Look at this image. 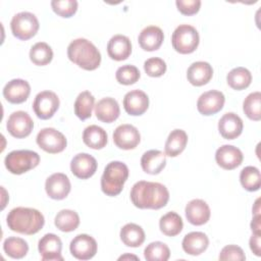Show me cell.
<instances>
[{"label":"cell","instance_id":"6da1fadb","mask_svg":"<svg viewBox=\"0 0 261 261\" xmlns=\"http://www.w3.org/2000/svg\"><path fill=\"white\" fill-rule=\"evenodd\" d=\"M130 200L140 209H160L169 200V192L160 182L140 180L130 190Z\"/></svg>","mask_w":261,"mask_h":261},{"label":"cell","instance_id":"7a4b0ae2","mask_svg":"<svg viewBox=\"0 0 261 261\" xmlns=\"http://www.w3.org/2000/svg\"><path fill=\"white\" fill-rule=\"evenodd\" d=\"M6 222L12 231L31 236L42 229L45 223V218L37 209L16 207L10 210L6 217Z\"/></svg>","mask_w":261,"mask_h":261},{"label":"cell","instance_id":"3957f363","mask_svg":"<svg viewBox=\"0 0 261 261\" xmlns=\"http://www.w3.org/2000/svg\"><path fill=\"white\" fill-rule=\"evenodd\" d=\"M69 60L85 70H95L101 63V54L96 46L87 39L79 38L67 47Z\"/></svg>","mask_w":261,"mask_h":261},{"label":"cell","instance_id":"277c9868","mask_svg":"<svg viewBox=\"0 0 261 261\" xmlns=\"http://www.w3.org/2000/svg\"><path fill=\"white\" fill-rule=\"evenodd\" d=\"M128 177L127 166L120 161L109 162L101 176V190L110 197L117 196L121 193L123 185Z\"/></svg>","mask_w":261,"mask_h":261},{"label":"cell","instance_id":"5b68a950","mask_svg":"<svg viewBox=\"0 0 261 261\" xmlns=\"http://www.w3.org/2000/svg\"><path fill=\"white\" fill-rule=\"evenodd\" d=\"M5 167L13 174H22L40 163V156L31 150H14L8 153L4 160Z\"/></svg>","mask_w":261,"mask_h":261},{"label":"cell","instance_id":"8992f818","mask_svg":"<svg viewBox=\"0 0 261 261\" xmlns=\"http://www.w3.org/2000/svg\"><path fill=\"white\" fill-rule=\"evenodd\" d=\"M199 41L198 31L190 24H179L171 36L172 47L180 54L193 53L198 48Z\"/></svg>","mask_w":261,"mask_h":261},{"label":"cell","instance_id":"52a82bcc","mask_svg":"<svg viewBox=\"0 0 261 261\" xmlns=\"http://www.w3.org/2000/svg\"><path fill=\"white\" fill-rule=\"evenodd\" d=\"M39 27L37 16L28 11L16 13L10 21V29L13 36L22 41L33 38L39 31Z\"/></svg>","mask_w":261,"mask_h":261},{"label":"cell","instance_id":"ba28073f","mask_svg":"<svg viewBox=\"0 0 261 261\" xmlns=\"http://www.w3.org/2000/svg\"><path fill=\"white\" fill-rule=\"evenodd\" d=\"M36 141L42 150L50 154L62 152L67 145L64 135L53 127L42 128L38 133Z\"/></svg>","mask_w":261,"mask_h":261},{"label":"cell","instance_id":"9c48e42d","mask_svg":"<svg viewBox=\"0 0 261 261\" xmlns=\"http://www.w3.org/2000/svg\"><path fill=\"white\" fill-rule=\"evenodd\" d=\"M59 108V98L52 91H43L37 94L33 103L35 114L41 119L51 118Z\"/></svg>","mask_w":261,"mask_h":261},{"label":"cell","instance_id":"30bf717a","mask_svg":"<svg viewBox=\"0 0 261 261\" xmlns=\"http://www.w3.org/2000/svg\"><path fill=\"white\" fill-rule=\"evenodd\" d=\"M6 127L12 137L16 139H22L30 136L34 127V122L28 112L19 110L10 114L6 123Z\"/></svg>","mask_w":261,"mask_h":261},{"label":"cell","instance_id":"8fae6325","mask_svg":"<svg viewBox=\"0 0 261 261\" xmlns=\"http://www.w3.org/2000/svg\"><path fill=\"white\" fill-rule=\"evenodd\" d=\"M96 240L86 233L77 234L70 242L69 250L71 255L79 260H89L97 253Z\"/></svg>","mask_w":261,"mask_h":261},{"label":"cell","instance_id":"7c38bea8","mask_svg":"<svg viewBox=\"0 0 261 261\" xmlns=\"http://www.w3.org/2000/svg\"><path fill=\"white\" fill-rule=\"evenodd\" d=\"M224 102L225 98L222 92L210 90L199 97L197 101V109L203 115H213L223 108Z\"/></svg>","mask_w":261,"mask_h":261},{"label":"cell","instance_id":"4fadbf2b","mask_svg":"<svg viewBox=\"0 0 261 261\" xmlns=\"http://www.w3.org/2000/svg\"><path fill=\"white\" fill-rule=\"evenodd\" d=\"M141 141L138 128L132 124H120L113 133L114 144L122 150L135 149Z\"/></svg>","mask_w":261,"mask_h":261},{"label":"cell","instance_id":"5bb4252c","mask_svg":"<svg viewBox=\"0 0 261 261\" xmlns=\"http://www.w3.org/2000/svg\"><path fill=\"white\" fill-rule=\"evenodd\" d=\"M71 189L70 180L66 174L56 172L51 174L45 182V190L47 195L54 200L65 199Z\"/></svg>","mask_w":261,"mask_h":261},{"label":"cell","instance_id":"9a60e30c","mask_svg":"<svg viewBox=\"0 0 261 261\" xmlns=\"http://www.w3.org/2000/svg\"><path fill=\"white\" fill-rule=\"evenodd\" d=\"M38 250L44 261H62V243L59 237L54 233H46L38 244Z\"/></svg>","mask_w":261,"mask_h":261},{"label":"cell","instance_id":"2e32d148","mask_svg":"<svg viewBox=\"0 0 261 261\" xmlns=\"http://www.w3.org/2000/svg\"><path fill=\"white\" fill-rule=\"evenodd\" d=\"M70 170L77 178H90L97 170V161L88 153H79L71 159Z\"/></svg>","mask_w":261,"mask_h":261},{"label":"cell","instance_id":"e0dca14e","mask_svg":"<svg viewBox=\"0 0 261 261\" xmlns=\"http://www.w3.org/2000/svg\"><path fill=\"white\" fill-rule=\"evenodd\" d=\"M242 151L231 145H223L216 150L215 160L216 163L223 169L231 170L240 166L243 162Z\"/></svg>","mask_w":261,"mask_h":261},{"label":"cell","instance_id":"ac0fdd59","mask_svg":"<svg viewBox=\"0 0 261 261\" xmlns=\"http://www.w3.org/2000/svg\"><path fill=\"white\" fill-rule=\"evenodd\" d=\"M31 93L30 84L21 79H14L8 82L3 89L4 98L12 104H20L27 101Z\"/></svg>","mask_w":261,"mask_h":261},{"label":"cell","instance_id":"d6986e66","mask_svg":"<svg viewBox=\"0 0 261 261\" xmlns=\"http://www.w3.org/2000/svg\"><path fill=\"white\" fill-rule=\"evenodd\" d=\"M149 107V98L142 90H133L123 98V108L127 114L138 116L144 114Z\"/></svg>","mask_w":261,"mask_h":261},{"label":"cell","instance_id":"ffe728a7","mask_svg":"<svg viewBox=\"0 0 261 261\" xmlns=\"http://www.w3.org/2000/svg\"><path fill=\"white\" fill-rule=\"evenodd\" d=\"M185 212L188 221L193 225H203L207 223L211 214L208 204L201 199L190 201L186 206Z\"/></svg>","mask_w":261,"mask_h":261},{"label":"cell","instance_id":"44dd1931","mask_svg":"<svg viewBox=\"0 0 261 261\" xmlns=\"http://www.w3.org/2000/svg\"><path fill=\"white\" fill-rule=\"evenodd\" d=\"M243 120L233 112H227L218 121V130L226 140L238 138L243 132Z\"/></svg>","mask_w":261,"mask_h":261},{"label":"cell","instance_id":"7402d4cb","mask_svg":"<svg viewBox=\"0 0 261 261\" xmlns=\"http://www.w3.org/2000/svg\"><path fill=\"white\" fill-rule=\"evenodd\" d=\"M213 75L212 66L206 61H197L190 65L187 70L188 81L196 87H201L210 82Z\"/></svg>","mask_w":261,"mask_h":261},{"label":"cell","instance_id":"603a6c76","mask_svg":"<svg viewBox=\"0 0 261 261\" xmlns=\"http://www.w3.org/2000/svg\"><path fill=\"white\" fill-rule=\"evenodd\" d=\"M107 53L111 59L116 61L127 59L132 53L130 40L123 35L113 36L107 44Z\"/></svg>","mask_w":261,"mask_h":261},{"label":"cell","instance_id":"cb8c5ba5","mask_svg":"<svg viewBox=\"0 0 261 261\" xmlns=\"http://www.w3.org/2000/svg\"><path fill=\"white\" fill-rule=\"evenodd\" d=\"M96 117L105 123H111L116 120L120 114V108L114 98L106 97L98 101L95 105Z\"/></svg>","mask_w":261,"mask_h":261},{"label":"cell","instance_id":"d4e9b609","mask_svg":"<svg viewBox=\"0 0 261 261\" xmlns=\"http://www.w3.org/2000/svg\"><path fill=\"white\" fill-rule=\"evenodd\" d=\"M164 40L162 30L156 25H149L142 30L138 41L141 48L145 51H155L160 48Z\"/></svg>","mask_w":261,"mask_h":261},{"label":"cell","instance_id":"484cf974","mask_svg":"<svg viewBox=\"0 0 261 261\" xmlns=\"http://www.w3.org/2000/svg\"><path fill=\"white\" fill-rule=\"evenodd\" d=\"M166 165V155L160 150H149L141 158L142 169L148 174L160 173Z\"/></svg>","mask_w":261,"mask_h":261},{"label":"cell","instance_id":"4316f807","mask_svg":"<svg viewBox=\"0 0 261 261\" xmlns=\"http://www.w3.org/2000/svg\"><path fill=\"white\" fill-rule=\"evenodd\" d=\"M182 250L193 256H198L206 251L209 246L208 237L201 231H192L185 236L182 243Z\"/></svg>","mask_w":261,"mask_h":261},{"label":"cell","instance_id":"83f0119b","mask_svg":"<svg viewBox=\"0 0 261 261\" xmlns=\"http://www.w3.org/2000/svg\"><path fill=\"white\" fill-rule=\"evenodd\" d=\"M188 143V135L185 130L176 128L173 129L165 142V155L169 157H176L186 148Z\"/></svg>","mask_w":261,"mask_h":261},{"label":"cell","instance_id":"f1b7e54d","mask_svg":"<svg viewBox=\"0 0 261 261\" xmlns=\"http://www.w3.org/2000/svg\"><path fill=\"white\" fill-rule=\"evenodd\" d=\"M83 141L89 148L99 150L106 146L108 137L101 126L92 124L85 128L83 133Z\"/></svg>","mask_w":261,"mask_h":261},{"label":"cell","instance_id":"f546056e","mask_svg":"<svg viewBox=\"0 0 261 261\" xmlns=\"http://www.w3.org/2000/svg\"><path fill=\"white\" fill-rule=\"evenodd\" d=\"M120 240L125 246L137 248L145 242V231L136 223H126L120 229Z\"/></svg>","mask_w":261,"mask_h":261},{"label":"cell","instance_id":"4dcf8cb0","mask_svg":"<svg viewBox=\"0 0 261 261\" xmlns=\"http://www.w3.org/2000/svg\"><path fill=\"white\" fill-rule=\"evenodd\" d=\"M159 227L163 234L167 237H175L182 230V219L176 212H167L160 218Z\"/></svg>","mask_w":261,"mask_h":261},{"label":"cell","instance_id":"1f68e13d","mask_svg":"<svg viewBox=\"0 0 261 261\" xmlns=\"http://www.w3.org/2000/svg\"><path fill=\"white\" fill-rule=\"evenodd\" d=\"M226 82L228 86L237 91L247 89L252 82L251 72L242 66L231 69L226 75Z\"/></svg>","mask_w":261,"mask_h":261},{"label":"cell","instance_id":"d6a6232c","mask_svg":"<svg viewBox=\"0 0 261 261\" xmlns=\"http://www.w3.org/2000/svg\"><path fill=\"white\" fill-rule=\"evenodd\" d=\"M54 223H55V226L61 231H64V232L73 231L80 225V216L73 210L63 209V210H60L55 216Z\"/></svg>","mask_w":261,"mask_h":261},{"label":"cell","instance_id":"836d02e7","mask_svg":"<svg viewBox=\"0 0 261 261\" xmlns=\"http://www.w3.org/2000/svg\"><path fill=\"white\" fill-rule=\"evenodd\" d=\"M95 107V98L89 91L79 94L74 102V114L81 119L86 120L91 117L92 110Z\"/></svg>","mask_w":261,"mask_h":261},{"label":"cell","instance_id":"e575fe53","mask_svg":"<svg viewBox=\"0 0 261 261\" xmlns=\"http://www.w3.org/2000/svg\"><path fill=\"white\" fill-rule=\"evenodd\" d=\"M3 250L9 257L13 259H21L29 252L28 243L17 237H9L3 243Z\"/></svg>","mask_w":261,"mask_h":261},{"label":"cell","instance_id":"d590c367","mask_svg":"<svg viewBox=\"0 0 261 261\" xmlns=\"http://www.w3.org/2000/svg\"><path fill=\"white\" fill-rule=\"evenodd\" d=\"M53 58V51L51 47L45 42L36 43L30 50L31 61L39 66L47 65Z\"/></svg>","mask_w":261,"mask_h":261},{"label":"cell","instance_id":"8d00e7d4","mask_svg":"<svg viewBox=\"0 0 261 261\" xmlns=\"http://www.w3.org/2000/svg\"><path fill=\"white\" fill-rule=\"evenodd\" d=\"M240 181L243 188L249 192H255L260 189L261 175L255 166H246L240 173Z\"/></svg>","mask_w":261,"mask_h":261},{"label":"cell","instance_id":"74e56055","mask_svg":"<svg viewBox=\"0 0 261 261\" xmlns=\"http://www.w3.org/2000/svg\"><path fill=\"white\" fill-rule=\"evenodd\" d=\"M243 110L248 118L259 121L261 119V93L253 92L249 94L244 100Z\"/></svg>","mask_w":261,"mask_h":261},{"label":"cell","instance_id":"f35d334b","mask_svg":"<svg viewBox=\"0 0 261 261\" xmlns=\"http://www.w3.org/2000/svg\"><path fill=\"white\" fill-rule=\"evenodd\" d=\"M144 256L147 261H167L170 256V250L162 242H152L145 248Z\"/></svg>","mask_w":261,"mask_h":261},{"label":"cell","instance_id":"ab89813d","mask_svg":"<svg viewBox=\"0 0 261 261\" xmlns=\"http://www.w3.org/2000/svg\"><path fill=\"white\" fill-rule=\"evenodd\" d=\"M140 76H141V73L138 67L130 64H125L118 67L115 73L116 81L119 84L125 85V86L136 84L139 81Z\"/></svg>","mask_w":261,"mask_h":261},{"label":"cell","instance_id":"60d3db41","mask_svg":"<svg viewBox=\"0 0 261 261\" xmlns=\"http://www.w3.org/2000/svg\"><path fill=\"white\" fill-rule=\"evenodd\" d=\"M53 11L61 17H70L77 10V1L75 0H53L51 1Z\"/></svg>","mask_w":261,"mask_h":261},{"label":"cell","instance_id":"b9f144b4","mask_svg":"<svg viewBox=\"0 0 261 261\" xmlns=\"http://www.w3.org/2000/svg\"><path fill=\"white\" fill-rule=\"evenodd\" d=\"M144 69L149 76L159 77L166 71V63L159 57H151L144 62Z\"/></svg>","mask_w":261,"mask_h":261},{"label":"cell","instance_id":"7bdbcfd3","mask_svg":"<svg viewBox=\"0 0 261 261\" xmlns=\"http://www.w3.org/2000/svg\"><path fill=\"white\" fill-rule=\"evenodd\" d=\"M219 260H237V261H244L246 260L245 253L243 249L237 245H228L222 248L219 254Z\"/></svg>","mask_w":261,"mask_h":261},{"label":"cell","instance_id":"ee69618b","mask_svg":"<svg viewBox=\"0 0 261 261\" xmlns=\"http://www.w3.org/2000/svg\"><path fill=\"white\" fill-rule=\"evenodd\" d=\"M175 4L178 11L184 15L196 14L201 7L200 0H176Z\"/></svg>","mask_w":261,"mask_h":261},{"label":"cell","instance_id":"f6af8a7d","mask_svg":"<svg viewBox=\"0 0 261 261\" xmlns=\"http://www.w3.org/2000/svg\"><path fill=\"white\" fill-rule=\"evenodd\" d=\"M260 239H261V233H256L253 232L252 237L250 238V249L256 256L261 255V247H260Z\"/></svg>","mask_w":261,"mask_h":261},{"label":"cell","instance_id":"bcb514c9","mask_svg":"<svg viewBox=\"0 0 261 261\" xmlns=\"http://www.w3.org/2000/svg\"><path fill=\"white\" fill-rule=\"evenodd\" d=\"M260 214L259 215H254L253 219H252V222H251V229L253 232H256V233H261L260 232V227H261V224H260Z\"/></svg>","mask_w":261,"mask_h":261},{"label":"cell","instance_id":"7dc6e473","mask_svg":"<svg viewBox=\"0 0 261 261\" xmlns=\"http://www.w3.org/2000/svg\"><path fill=\"white\" fill-rule=\"evenodd\" d=\"M126 258H134V259H136V260H138V257L137 256H129V255H124V256H121V257H119V260H123V259H126Z\"/></svg>","mask_w":261,"mask_h":261}]
</instances>
